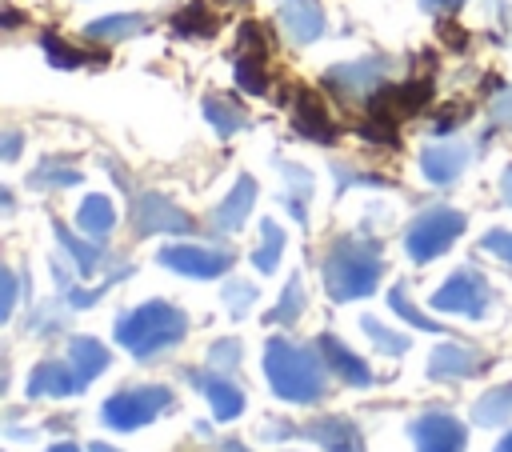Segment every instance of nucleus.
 I'll list each match as a JSON object with an SVG mask.
<instances>
[{"label": "nucleus", "instance_id": "f257e3e1", "mask_svg": "<svg viewBox=\"0 0 512 452\" xmlns=\"http://www.w3.org/2000/svg\"><path fill=\"white\" fill-rule=\"evenodd\" d=\"M324 360L316 348L292 344L284 336H272L264 344V376L272 392L288 404H316L324 396Z\"/></svg>", "mask_w": 512, "mask_h": 452}, {"label": "nucleus", "instance_id": "f03ea898", "mask_svg": "<svg viewBox=\"0 0 512 452\" xmlns=\"http://www.w3.org/2000/svg\"><path fill=\"white\" fill-rule=\"evenodd\" d=\"M380 276H384V256L376 240L340 236L324 256V288L332 300H360L376 292Z\"/></svg>", "mask_w": 512, "mask_h": 452}, {"label": "nucleus", "instance_id": "7ed1b4c3", "mask_svg": "<svg viewBox=\"0 0 512 452\" xmlns=\"http://www.w3.org/2000/svg\"><path fill=\"white\" fill-rule=\"evenodd\" d=\"M184 332H188V316L168 300H148L116 320V344L136 360L176 348L184 340Z\"/></svg>", "mask_w": 512, "mask_h": 452}, {"label": "nucleus", "instance_id": "20e7f679", "mask_svg": "<svg viewBox=\"0 0 512 452\" xmlns=\"http://www.w3.org/2000/svg\"><path fill=\"white\" fill-rule=\"evenodd\" d=\"M464 228H468L464 212H456V208H428V212H420V216L408 224L404 248H408V256H412L416 264H428V260H436L440 252H448V244H452Z\"/></svg>", "mask_w": 512, "mask_h": 452}, {"label": "nucleus", "instance_id": "39448f33", "mask_svg": "<svg viewBox=\"0 0 512 452\" xmlns=\"http://www.w3.org/2000/svg\"><path fill=\"white\" fill-rule=\"evenodd\" d=\"M168 408H172V392L164 384H144V388H124V392L108 396L100 416H104L108 428L132 432V428H144L148 420H156Z\"/></svg>", "mask_w": 512, "mask_h": 452}, {"label": "nucleus", "instance_id": "423d86ee", "mask_svg": "<svg viewBox=\"0 0 512 452\" xmlns=\"http://www.w3.org/2000/svg\"><path fill=\"white\" fill-rule=\"evenodd\" d=\"M388 72H392V60H388V56H364V60L332 64V68L320 76V84H324L332 96H340V100H372V96L384 88Z\"/></svg>", "mask_w": 512, "mask_h": 452}, {"label": "nucleus", "instance_id": "0eeeda50", "mask_svg": "<svg viewBox=\"0 0 512 452\" xmlns=\"http://www.w3.org/2000/svg\"><path fill=\"white\" fill-rule=\"evenodd\" d=\"M432 308L436 312H456V316H468V320H480L488 308H492V288L480 272L472 268H460L452 272L436 292H432Z\"/></svg>", "mask_w": 512, "mask_h": 452}, {"label": "nucleus", "instance_id": "6e6552de", "mask_svg": "<svg viewBox=\"0 0 512 452\" xmlns=\"http://www.w3.org/2000/svg\"><path fill=\"white\" fill-rule=\"evenodd\" d=\"M128 216L136 236H156V232H192V216L184 208H176L168 196L160 192H128Z\"/></svg>", "mask_w": 512, "mask_h": 452}, {"label": "nucleus", "instance_id": "1a4fd4ad", "mask_svg": "<svg viewBox=\"0 0 512 452\" xmlns=\"http://www.w3.org/2000/svg\"><path fill=\"white\" fill-rule=\"evenodd\" d=\"M156 260L180 276H192V280H216L232 268L228 248H204V244H168V248H160Z\"/></svg>", "mask_w": 512, "mask_h": 452}, {"label": "nucleus", "instance_id": "9d476101", "mask_svg": "<svg viewBox=\"0 0 512 452\" xmlns=\"http://www.w3.org/2000/svg\"><path fill=\"white\" fill-rule=\"evenodd\" d=\"M432 100V80H408V84H384L372 100H368V112L376 120H388V124H400L408 116H416L424 104Z\"/></svg>", "mask_w": 512, "mask_h": 452}, {"label": "nucleus", "instance_id": "9b49d317", "mask_svg": "<svg viewBox=\"0 0 512 452\" xmlns=\"http://www.w3.org/2000/svg\"><path fill=\"white\" fill-rule=\"evenodd\" d=\"M412 444L416 452H464V424L452 412H424L412 424Z\"/></svg>", "mask_w": 512, "mask_h": 452}, {"label": "nucleus", "instance_id": "f8f14e48", "mask_svg": "<svg viewBox=\"0 0 512 452\" xmlns=\"http://www.w3.org/2000/svg\"><path fill=\"white\" fill-rule=\"evenodd\" d=\"M484 364H488V360H484L476 348L456 344V340H444V344H436L432 356H428V376H432V380H468V376H476Z\"/></svg>", "mask_w": 512, "mask_h": 452}, {"label": "nucleus", "instance_id": "ddd939ff", "mask_svg": "<svg viewBox=\"0 0 512 452\" xmlns=\"http://www.w3.org/2000/svg\"><path fill=\"white\" fill-rule=\"evenodd\" d=\"M316 352H320V360L328 364V372L332 376H340L344 384H352V388H372V372H368V364L348 348V344H340L336 336H316Z\"/></svg>", "mask_w": 512, "mask_h": 452}, {"label": "nucleus", "instance_id": "4468645a", "mask_svg": "<svg viewBox=\"0 0 512 452\" xmlns=\"http://www.w3.org/2000/svg\"><path fill=\"white\" fill-rule=\"evenodd\" d=\"M292 124H296L300 136H308V140H316V144H332V140H336V128H332V120H328L320 96L308 92V88H296V92H292Z\"/></svg>", "mask_w": 512, "mask_h": 452}, {"label": "nucleus", "instance_id": "2eb2a0df", "mask_svg": "<svg viewBox=\"0 0 512 452\" xmlns=\"http://www.w3.org/2000/svg\"><path fill=\"white\" fill-rule=\"evenodd\" d=\"M84 388L80 372L72 368V360H40L28 372V396H76Z\"/></svg>", "mask_w": 512, "mask_h": 452}, {"label": "nucleus", "instance_id": "dca6fc26", "mask_svg": "<svg viewBox=\"0 0 512 452\" xmlns=\"http://www.w3.org/2000/svg\"><path fill=\"white\" fill-rule=\"evenodd\" d=\"M280 24L292 44H312L324 36V8L320 0H280Z\"/></svg>", "mask_w": 512, "mask_h": 452}, {"label": "nucleus", "instance_id": "f3484780", "mask_svg": "<svg viewBox=\"0 0 512 452\" xmlns=\"http://www.w3.org/2000/svg\"><path fill=\"white\" fill-rule=\"evenodd\" d=\"M252 204H256V180H252V176H240V180L232 184V192L216 204L212 228H216V232H240L244 220H248V212H252Z\"/></svg>", "mask_w": 512, "mask_h": 452}, {"label": "nucleus", "instance_id": "a211bd4d", "mask_svg": "<svg viewBox=\"0 0 512 452\" xmlns=\"http://www.w3.org/2000/svg\"><path fill=\"white\" fill-rule=\"evenodd\" d=\"M468 164V148L448 140V144H428L420 152V172L432 180V184H452Z\"/></svg>", "mask_w": 512, "mask_h": 452}, {"label": "nucleus", "instance_id": "6ab92c4d", "mask_svg": "<svg viewBox=\"0 0 512 452\" xmlns=\"http://www.w3.org/2000/svg\"><path fill=\"white\" fill-rule=\"evenodd\" d=\"M192 376H196L200 392L208 396L216 420H236V416L244 412V392H240L224 372H192Z\"/></svg>", "mask_w": 512, "mask_h": 452}, {"label": "nucleus", "instance_id": "aec40b11", "mask_svg": "<svg viewBox=\"0 0 512 452\" xmlns=\"http://www.w3.org/2000/svg\"><path fill=\"white\" fill-rule=\"evenodd\" d=\"M304 432H308L324 452H364V440H360L356 424L344 420V416H320V420H312Z\"/></svg>", "mask_w": 512, "mask_h": 452}, {"label": "nucleus", "instance_id": "412c9836", "mask_svg": "<svg viewBox=\"0 0 512 452\" xmlns=\"http://www.w3.org/2000/svg\"><path fill=\"white\" fill-rule=\"evenodd\" d=\"M280 172H284V192H280L284 208L292 212V220H296V224H308V200H312V172H308V168H300V164H284V160H280Z\"/></svg>", "mask_w": 512, "mask_h": 452}, {"label": "nucleus", "instance_id": "4be33fe9", "mask_svg": "<svg viewBox=\"0 0 512 452\" xmlns=\"http://www.w3.org/2000/svg\"><path fill=\"white\" fill-rule=\"evenodd\" d=\"M76 224H80V232H84V236L104 240V236L116 228V208H112V200H108V196H100V192L84 196V200H80V208H76Z\"/></svg>", "mask_w": 512, "mask_h": 452}, {"label": "nucleus", "instance_id": "5701e85b", "mask_svg": "<svg viewBox=\"0 0 512 452\" xmlns=\"http://www.w3.org/2000/svg\"><path fill=\"white\" fill-rule=\"evenodd\" d=\"M52 232H56V240H60V248L76 260V272L80 276H92L100 264H104V248L88 236V240H80L72 228H64V220H52Z\"/></svg>", "mask_w": 512, "mask_h": 452}, {"label": "nucleus", "instance_id": "b1692460", "mask_svg": "<svg viewBox=\"0 0 512 452\" xmlns=\"http://www.w3.org/2000/svg\"><path fill=\"white\" fill-rule=\"evenodd\" d=\"M508 420H512V384H496L472 404V424L480 428H500Z\"/></svg>", "mask_w": 512, "mask_h": 452}, {"label": "nucleus", "instance_id": "393cba45", "mask_svg": "<svg viewBox=\"0 0 512 452\" xmlns=\"http://www.w3.org/2000/svg\"><path fill=\"white\" fill-rule=\"evenodd\" d=\"M172 32H176V36H200V40H208V36L220 32V16H216L204 0H192V4H184V8L172 16Z\"/></svg>", "mask_w": 512, "mask_h": 452}, {"label": "nucleus", "instance_id": "a878e982", "mask_svg": "<svg viewBox=\"0 0 512 452\" xmlns=\"http://www.w3.org/2000/svg\"><path fill=\"white\" fill-rule=\"evenodd\" d=\"M148 28V20L140 12H116V16H100L92 20L84 32L88 40H100V44H112V40H128V36H140Z\"/></svg>", "mask_w": 512, "mask_h": 452}, {"label": "nucleus", "instance_id": "bb28decb", "mask_svg": "<svg viewBox=\"0 0 512 452\" xmlns=\"http://www.w3.org/2000/svg\"><path fill=\"white\" fill-rule=\"evenodd\" d=\"M84 176H80V168L76 164H64L60 156H44L32 172H28V188H36V192H52V188H72V184H80Z\"/></svg>", "mask_w": 512, "mask_h": 452}, {"label": "nucleus", "instance_id": "cd10ccee", "mask_svg": "<svg viewBox=\"0 0 512 452\" xmlns=\"http://www.w3.org/2000/svg\"><path fill=\"white\" fill-rule=\"evenodd\" d=\"M68 360H72V368L80 372V380L88 384V380H96L104 368H108V348L96 340V336H76L72 344H68Z\"/></svg>", "mask_w": 512, "mask_h": 452}, {"label": "nucleus", "instance_id": "c85d7f7f", "mask_svg": "<svg viewBox=\"0 0 512 452\" xmlns=\"http://www.w3.org/2000/svg\"><path fill=\"white\" fill-rule=\"evenodd\" d=\"M204 116H208V124H212L220 136H236L240 128H248L244 108L232 104V100H224V96H204Z\"/></svg>", "mask_w": 512, "mask_h": 452}, {"label": "nucleus", "instance_id": "c756f323", "mask_svg": "<svg viewBox=\"0 0 512 452\" xmlns=\"http://www.w3.org/2000/svg\"><path fill=\"white\" fill-rule=\"evenodd\" d=\"M280 252H284V232H280V224L276 220H260V244L252 248V264H256V272H276V264H280Z\"/></svg>", "mask_w": 512, "mask_h": 452}, {"label": "nucleus", "instance_id": "7c9ffc66", "mask_svg": "<svg viewBox=\"0 0 512 452\" xmlns=\"http://www.w3.org/2000/svg\"><path fill=\"white\" fill-rule=\"evenodd\" d=\"M40 48H44V56H48V64L52 68H80V64H104V56L96 52H80V48H72V44H64L60 36H52V32H44L40 36Z\"/></svg>", "mask_w": 512, "mask_h": 452}, {"label": "nucleus", "instance_id": "2f4dec72", "mask_svg": "<svg viewBox=\"0 0 512 452\" xmlns=\"http://www.w3.org/2000/svg\"><path fill=\"white\" fill-rule=\"evenodd\" d=\"M300 312H304V280H300V272H292L284 292H280V300H276V308L264 320L268 324H292V320H300Z\"/></svg>", "mask_w": 512, "mask_h": 452}, {"label": "nucleus", "instance_id": "473e14b6", "mask_svg": "<svg viewBox=\"0 0 512 452\" xmlns=\"http://www.w3.org/2000/svg\"><path fill=\"white\" fill-rule=\"evenodd\" d=\"M232 72H236V84L244 92H252V96H264L268 92V72H264V56L260 52H240L236 64H232Z\"/></svg>", "mask_w": 512, "mask_h": 452}, {"label": "nucleus", "instance_id": "72a5a7b5", "mask_svg": "<svg viewBox=\"0 0 512 452\" xmlns=\"http://www.w3.org/2000/svg\"><path fill=\"white\" fill-rule=\"evenodd\" d=\"M388 304H392V312L400 316V320H408V324H416L420 332H440V324L436 320H428L412 300H408V292H404V284H392V292H388Z\"/></svg>", "mask_w": 512, "mask_h": 452}, {"label": "nucleus", "instance_id": "f704fd0d", "mask_svg": "<svg viewBox=\"0 0 512 452\" xmlns=\"http://www.w3.org/2000/svg\"><path fill=\"white\" fill-rule=\"evenodd\" d=\"M360 328L372 336V344H376L380 352H388V356H404V352H408V336H400V332L384 328L376 316H360Z\"/></svg>", "mask_w": 512, "mask_h": 452}, {"label": "nucleus", "instance_id": "c9c22d12", "mask_svg": "<svg viewBox=\"0 0 512 452\" xmlns=\"http://www.w3.org/2000/svg\"><path fill=\"white\" fill-rule=\"evenodd\" d=\"M256 304V284H244V280H228L224 284V308L240 320V316H248V308Z\"/></svg>", "mask_w": 512, "mask_h": 452}, {"label": "nucleus", "instance_id": "e433bc0d", "mask_svg": "<svg viewBox=\"0 0 512 452\" xmlns=\"http://www.w3.org/2000/svg\"><path fill=\"white\" fill-rule=\"evenodd\" d=\"M208 364L212 368H224V376L240 364V340H216L212 352H208Z\"/></svg>", "mask_w": 512, "mask_h": 452}, {"label": "nucleus", "instance_id": "4c0bfd02", "mask_svg": "<svg viewBox=\"0 0 512 452\" xmlns=\"http://www.w3.org/2000/svg\"><path fill=\"white\" fill-rule=\"evenodd\" d=\"M360 136L364 140H376V144H388V148H396V124H388V120H376V116H368L364 124H360Z\"/></svg>", "mask_w": 512, "mask_h": 452}, {"label": "nucleus", "instance_id": "58836bf2", "mask_svg": "<svg viewBox=\"0 0 512 452\" xmlns=\"http://www.w3.org/2000/svg\"><path fill=\"white\" fill-rule=\"evenodd\" d=\"M480 248L512 264V232H504V228H492V232H484V240H480Z\"/></svg>", "mask_w": 512, "mask_h": 452}, {"label": "nucleus", "instance_id": "ea45409f", "mask_svg": "<svg viewBox=\"0 0 512 452\" xmlns=\"http://www.w3.org/2000/svg\"><path fill=\"white\" fill-rule=\"evenodd\" d=\"M12 308H16V272L4 268V272H0V320H8Z\"/></svg>", "mask_w": 512, "mask_h": 452}, {"label": "nucleus", "instance_id": "a19ab883", "mask_svg": "<svg viewBox=\"0 0 512 452\" xmlns=\"http://www.w3.org/2000/svg\"><path fill=\"white\" fill-rule=\"evenodd\" d=\"M240 44H244V48H256V52L264 56V48H268V40H264V28H260L256 20H248V24L240 28Z\"/></svg>", "mask_w": 512, "mask_h": 452}, {"label": "nucleus", "instance_id": "79ce46f5", "mask_svg": "<svg viewBox=\"0 0 512 452\" xmlns=\"http://www.w3.org/2000/svg\"><path fill=\"white\" fill-rule=\"evenodd\" d=\"M492 120H496V124H512V88H504V92L492 100Z\"/></svg>", "mask_w": 512, "mask_h": 452}, {"label": "nucleus", "instance_id": "37998d69", "mask_svg": "<svg viewBox=\"0 0 512 452\" xmlns=\"http://www.w3.org/2000/svg\"><path fill=\"white\" fill-rule=\"evenodd\" d=\"M460 116H468V108H464V104H460V108H452V112H440V116H436V132H440V136H444V132H452V128L460 124Z\"/></svg>", "mask_w": 512, "mask_h": 452}, {"label": "nucleus", "instance_id": "c03bdc74", "mask_svg": "<svg viewBox=\"0 0 512 452\" xmlns=\"http://www.w3.org/2000/svg\"><path fill=\"white\" fill-rule=\"evenodd\" d=\"M20 144H24V136H20L16 128H8V132H4V144H0V156H4V160H16V156H20Z\"/></svg>", "mask_w": 512, "mask_h": 452}, {"label": "nucleus", "instance_id": "a18cd8bd", "mask_svg": "<svg viewBox=\"0 0 512 452\" xmlns=\"http://www.w3.org/2000/svg\"><path fill=\"white\" fill-rule=\"evenodd\" d=\"M440 40H444V44H452V48H464V32H460L456 24H448V20L440 24Z\"/></svg>", "mask_w": 512, "mask_h": 452}, {"label": "nucleus", "instance_id": "49530a36", "mask_svg": "<svg viewBox=\"0 0 512 452\" xmlns=\"http://www.w3.org/2000/svg\"><path fill=\"white\" fill-rule=\"evenodd\" d=\"M500 196H504V204H512V164H508L504 176H500Z\"/></svg>", "mask_w": 512, "mask_h": 452}, {"label": "nucleus", "instance_id": "de8ad7c7", "mask_svg": "<svg viewBox=\"0 0 512 452\" xmlns=\"http://www.w3.org/2000/svg\"><path fill=\"white\" fill-rule=\"evenodd\" d=\"M420 4H424L428 12H436V8H448V12H452V8H460L464 0H420Z\"/></svg>", "mask_w": 512, "mask_h": 452}, {"label": "nucleus", "instance_id": "09e8293b", "mask_svg": "<svg viewBox=\"0 0 512 452\" xmlns=\"http://www.w3.org/2000/svg\"><path fill=\"white\" fill-rule=\"evenodd\" d=\"M216 452H248V448H244V444H240V440H224V444H220V448H216Z\"/></svg>", "mask_w": 512, "mask_h": 452}, {"label": "nucleus", "instance_id": "8fccbe9b", "mask_svg": "<svg viewBox=\"0 0 512 452\" xmlns=\"http://www.w3.org/2000/svg\"><path fill=\"white\" fill-rule=\"evenodd\" d=\"M496 452H512V432H504V436H500V444H496Z\"/></svg>", "mask_w": 512, "mask_h": 452}, {"label": "nucleus", "instance_id": "3c124183", "mask_svg": "<svg viewBox=\"0 0 512 452\" xmlns=\"http://www.w3.org/2000/svg\"><path fill=\"white\" fill-rule=\"evenodd\" d=\"M88 452H116V448H112V444H100V440H96V444H92Z\"/></svg>", "mask_w": 512, "mask_h": 452}, {"label": "nucleus", "instance_id": "603ef678", "mask_svg": "<svg viewBox=\"0 0 512 452\" xmlns=\"http://www.w3.org/2000/svg\"><path fill=\"white\" fill-rule=\"evenodd\" d=\"M48 452H76V444H52Z\"/></svg>", "mask_w": 512, "mask_h": 452}]
</instances>
